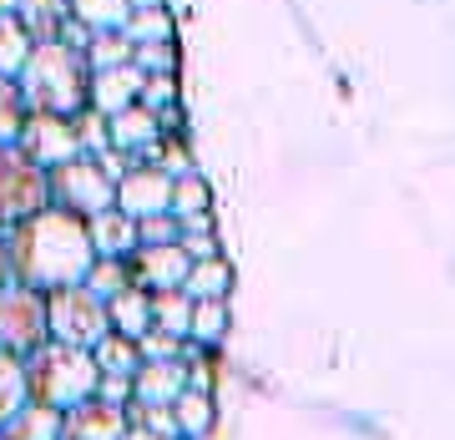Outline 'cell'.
<instances>
[{"instance_id":"1f68e13d","label":"cell","mask_w":455,"mask_h":440,"mask_svg":"<svg viewBox=\"0 0 455 440\" xmlns=\"http://www.w3.org/2000/svg\"><path fill=\"white\" fill-rule=\"evenodd\" d=\"M20 122H26V101H20V86L11 76H0V147L20 137Z\"/></svg>"},{"instance_id":"60d3db41","label":"cell","mask_w":455,"mask_h":440,"mask_svg":"<svg viewBox=\"0 0 455 440\" xmlns=\"http://www.w3.org/2000/svg\"><path fill=\"white\" fill-rule=\"evenodd\" d=\"M122 440H163V436H152V430H137V425H127V430H122Z\"/></svg>"},{"instance_id":"ac0fdd59","label":"cell","mask_w":455,"mask_h":440,"mask_svg":"<svg viewBox=\"0 0 455 440\" xmlns=\"http://www.w3.org/2000/svg\"><path fill=\"white\" fill-rule=\"evenodd\" d=\"M212 415H218V405H212L208 390H182L178 400H172V425H178V440H203L212 430Z\"/></svg>"},{"instance_id":"8992f818","label":"cell","mask_w":455,"mask_h":440,"mask_svg":"<svg viewBox=\"0 0 455 440\" xmlns=\"http://www.w3.org/2000/svg\"><path fill=\"white\" fill-rule=\"evenodd\" d=\"M46 334V293L26 289L16 278L0 284V355L26 359L31 349H41Z\"/></svg>"},{"instance_id":"3957f363","label":"cell","mask_w":455,"mask_h":440,"mask_svg":"<svg viewBox=\"0 0 455 440\" xmlns=\"http://www.w3.org/2000/svg\"><path fill=\"white\" fill-rule=\"evenodd\" d=\"M20 375H26V400L51 410H71L76 400L97 395V364H92V349H76V344H56L46 340L41 349L20 359Z\"/></svg>"},{"instance_id":"74e56055","label":"cell","mask_w":455,"mask_h":440,"mask_svg":"<svg viewBox=\"0 0 455 440\" xmlns=\"http://www.w3.org/2000/svg\"><path fill=\"white\" fill-rule=\"evenodd\" d=\"M152 167H157V172H167V178L197 172V167H193V152H188L182 142H172V147H152Z\"/></svg>"},{"instance_id":"603a6c76","label":"cell","mask_w":455,"mask_h":440,"mask_svg":"<svg viewBox=\"0 0 455 440\" xmlns=\"http://www.w3.org/2000/svg\"><path fill=\"white\" fill-rule=\"evenodd\" d=\"M16 16H20V26H26L31 41H56V31H61V20L71 11H66V0H26Z\"/></svg>"},{"instance_id":"7402d4cb","label":"cell","mask_w":455,"mask_h":440,"mask_svg":"<svg viewBox=\"0 0 455 440\" xmlns=\"http://www.w3.org/2000/svg\"><path fill=\"white\" fill-rule=\"evenodd\" d=\"M92 364H97V375H132L142 359H137V344L122 340V334H101L97 344H92Z\"/></svg>"},{"instance_id":"836d02e7","label":"cell","mask_w":455,"mask_h":440,"mask_svg":"<svg viewBox=\"0 0 455 440\" xmlns=\"http://www.w3.org/2000/svg\"><path fill=\"white\" fill-rule=\"evenodd\" d=\"M71 127H76V142H82L86 157H97V152H107V116L92 112V107H82V112L71 116Z\"/></svg>"},{"instance_id":"f35d334b","label":"cell","mask_w":455,"mask_h":440,"mask_svg":"<svg viewBox=\"0 0 455 440\" xmlns=\"http://www.w3.org/2000/svg\"><path fill=\"white\" fill-rule=\"evenodd\" d=\"M178 248L188 253V263H203V259H218V238L212 233H182Z\"/></svg>"},{"instance_id":"8fae6325","label":"cell","mask_w":455,"mask_h":440,"mask_svg":"<svg viewBox=\"0 0 455 440\" xmlns=\"http://www.w3.org/2000/svg\"><path fill=\"white\" fill-rule=\"evenodd\" d=\"M127 430V405H107L97 395L61 410V440H122Z\"/></svg>"},{"instance_id":"30bf717a","label":"cell","mask_w":455,"mask_h":440,"mask_svg":"<svg viewBox=\"0 0 455 440\" xmlns=\"http://www.w3.org/2000/svg\"><path fill=\"white\" fill-rule=\"evenodd\" d=\"M127 274H132V284H137V289H147V293L182 289V278H188V253H182L178 244H147V248H132Z\"/></svg>"},{"instance_id":"277c9868","label":"cell","mask_w":455,"mask_h":440,"mask_svg":"<svg viewBox=\"0 0 455 440\" xmlns=\"http://www.w3.org/2000/svg\"><path fill=\"white\" fill-rule=\"evenodd\" d=\"M112 188L116 182L101 172L97 157H71V163H56L46 172V197L56 212H71V218H97V212L112 208Z\"/></svg>"},{"instance_id":"ba28073f","label":"cell","mask_w":455,"mask_h":440,"mask_svg":"<svg viewBox=\"0 0 455 440\" xmlns=\"http://www.w3.org/2000/svg\"><path fill=\"white\" fill-rule=\"evenodd\" d=\"M16 147L31 157L36 167H56V163H71V157H82V142H76V127H71V116H41V112H26L20 122V137Z\"/></svg>"},{"instance_id":"7c38bea8","label":"cell","mask_w":455,"mask_h":440,"mask_svg":"<svg viewBox=\"0 0 455 440\" xmlns=\"http://www.w3.org/2000/svg\"><path fill=\"white\" fill-rule=\"evenodd\" d=\"M188 390V364L182 359H142L132 370V400L137 405H172Z\"/></svg>"},{"instance_id":"f546056e","label":"cell","mask_w":455,"mask_h":440,"mask_svg":"<svg viewBox=\"0 0 455 440\" xmlns=\"http://www.w3.org/2000/svg\"><path fill=\"white\" fill-rule=\"evenodd\" d=\"M132 66L142 76H178V41H147L132 46Z\"/></svg>"},{"instance_id":"7bdbcfd3","label":"cell","mask_w":455,"mask_h":440,"mask_svg":"<svg viewBox=\"0 0 455 440\" xmlns=\"http://www.w3.org/2000/svg\"><path fill=\"white\" fill-rule=\"evenodd\" d=\"M132 11H157V5H163V0H127Z\"/></svg>"},{"instance_id":"d4e9b609","label":"cell","mask_w":455,"mask_h":440,"mask_svg":"<svg viewBox=\"0 0 455 440\" xmlns=\"http://www.w3.org/2000/svg\"><path fill=\"white\" fill-rule=\"evenodd\" d=\"M86 71H112V66H132V41L122 31H97L92 46L82 51Z\"/></svg>"},{"instance_id":"8d00e7d4","label":"cell","mask_w":455,"mask_h":440,"mask_svg":"<svg viewBox=\"0 0 455 440\" xmlns=\"http://www.w3.org/2000/svg\"><path fill=\"white\" fill-rule=\"evenodd\" d=\"M137 359H182V340L178 334H163V329H147L137 340Z\"/></svg>"},{"instance_id":"e575fe53","label":"cell","mask_w":455,"mask_h":440,"mask_svg":"<svg viewBox=\"0 0 455 440\" xmlns=\"http://www.w3.org/2000/svg\"><path fill=\"white\" fill-rule=\"evenodd\" d=\"M147 244H178V218L172 212L137 218V248H147Z\"/></svg>"},{"instance_id":"d590c367","label":"cell","mask_w":455,"mask_h":440,"mask_svg":"<svg viewBox=\"0 0 455 440\" xmlns=\"http://www.w3.org/2000/svg\"><path fill=\"white\" fill-rule=\"evenodd\" d=\"M147 112H163V107H178V76H142V97H137Z\"/></svg>"},{"instance_id":"6da1fadb","label":"cell","mask_w":455,"mask_h":440,"mask_svg":"<svg viewBox=\"0 0 455 440\" xmlns=\"http://www.w3.org/2000/svg\"><path fill=\"white\" fill-rule=\"evenodd\" d=\"M92 238H86V223L71 218V212L41 208L31 212L26 223L5 228V268L16 284L36 293L66 289V284H82L86 268H92Z\"/></svg>"},{"instance_id":"d6a6232c","label":"cell","mask_w":455,"mask_h":440,"mask_svg":"<svg viewBox=\"0 0 455 440\" xmlns=\"http://www.w3.org/2000/svg\"><path fill=\"white\" fill-rule=\"evenodd\" d=\"M127 425H137V430H152V436H163V440H178L172 405H137V400H127Z\"/></svg>"},{"instance_id":"7a4b0ae2","label":"cell","mask_w":455,"mask_h":440,"mask_svg":"<svg viewBox=\"0 0 455 440\" xmlns=\"http://www.w3.org/2000/svg\"><path fill=\"white\" fill-rule=\"evenodd\" d=\"M86 61L76 51H66L61 41H36L31 56L20 61L16 86L26 112L41 116H76L86 107Z\"/></svg>"},{"instance_id":"484cf974","label":"cell","mask_w":455,"mask_h":440,"mask_svg":"<svg viewBox=\"0 0 455 440\" xmlns=\"http://www.w3.org/2000/svg\"><path fill=\"white\" fill-rule=\"evenodd\" d=\"M31 36H26V26H20V16H0V76H11L16 82L20 61L31 56Z\"/></svg>"},{"instance_id":"e0dca14e","label":"cell","mask_w":455,"mask_h":440,"mask_svg":"<svg viewBox=\"0 0 455 440\" xmlns=\"http://www.w3.org/2000/svg\"><path fill=\"white\" fill-rule=\"evenodd\" d=\"M0 440H61V410L26 400L11 420L0 425Z\"/></svg>"},{"instance_id":"cb8c5ba5","label":"cell","mask_w":455,"mask_h":440,"mask_svg":"<svg viewBox=\"0 0 455 440\" xmlns=\"http://www.w3.org/2000/svg\"><path fill=\"white\" fill-rule=\"evenodd\" d=\"M228 334V299H197L193 304V319H188V340L193 344H218Z\"/></svg>"},{"instance_id":"44dd1931","label":"cell","mask_w":455,"mask_h":440,"mask_svg":"<svg viewBox=\"0 0 455 440\" xmlns=\"http://www.w3.org/2000/svg\"><path fill=\"white\" fill-rule=\"evenodd\" d=\"M71 20H82L86 31H122L132 16L127 0H66Z\"/></svg>"},{"instance_id":"5bb4252c","label":"cell","mask_w":455,"mask_h":440,"mask_svg":"<svg viewBox=\"0 0 455 440\" xmlns=\"http://www.w3.org/2000/svg\"><path fill=\"white\" fill-rule=\"evenodd\" d=\"M107 147L132 152V157H152V147H157V116L147 112L142 101H132V107L112 112L107 116Z\"/></svg>"},{"instance_id":"ffe728a7","label":"cell","mask_w":455,"mask_h":440,"mask_svg":"<svg viewBox=\"0 0 455 440\" xmlns=\"http://www.w3.org/2000/svg\"><path fill=\"white\" fill-rule=\"evenodd\" d=\"M228 284H233V268L223 259H203V263H188V278H182V293L188 299H228Z\"/></svg>"},{"instance_id":"83f0119b","label":"cell","mask_w":455,"mask_h":440,"mask_svg":"<svg viewBox=\"0 0 455 440\" xmlns=\"http://www.w3.org/2000/svg\"><path fill=\"white\" fill-rule=\"evenodd\" d=\"M122 36H127L132 46H147V41H172V16H167V5H157V11H132L127 26H122Z\"/></svg>"},{"instance_id":"4fadbf2b","label":"cell","mask_w":455,"mask_h":440,"mask_svg":"<svg viewBox=\"0 0 455 440\" xmlns=\"http://www.w3.org/2000/svg\"><path fill=\"white\" fill-rule=\"evenodd\" d=\"M137 97H142V71L137 66H112V71H92L86 76V107L101 116L132 107Z\"/></svg>"},{"instance_id":"ee69618b","label":"cell","mask_w":455,"mask_h":440,"mask_svg":"<svg viewBox=\"0 0 455 440\" xmlns=\"http://www.w3.org/2000/svg\"><path fill=\"white\" fill-rule=\"evenodd\" d=\"M11 278V268H5V233H0V284Z\"/></svg>"},{"instance_id":"2e32d148","label":"cell","mask_w":455,"mask_h":440,"mask_svg":"<svg viewBox=\"0 0 455 440\" xmlns=\"http://www.w3.org/2000/svg\"><path fill=\"white\" fill-rule=\"evenodd\" d=\"M107 324H112V334H122V340H142L147 329H152V304H147V289H137V284H127L122 293H112L107 299Z\"/></svg>"},{"instance_id":"4316f807","label":"cell","mask_w":455,"mask_h":440,"mask_svg":"<svg viewBox=\"0 0 455 440\" xmlns=\"http://www.w3.org/2000/svg\"><path fill=\"white\" fill-rule=\"evenodd\" d=\"M212 193L208 182L197 178V172H182V178H172V193H167V212L172 218H193V212H208Z\"/></svg>"},{"instance_id":"d6986e66","label":"cell","mask_w":455,"mask_h":440,"mask_svg":"<svg viewBox=\"0 0 455 440\" xmlns=\"http://www.w3.org/2000/svg\"><path fill=\"white\" fill-rule=\"evenodd\" d=\"M147 304H152V329L188 340V319H193V299H188V293L163 289V293H147Z\"/></svg>"},{"instance_id":"f1b7e54d","label":"cell","mask_w":455,"mask_h":440,"mask_svg":"<svg viewBox=\"0 0 455 440\" xmlns=\"http://www.w3.org/2000/svg\"><path fill=\"white\" fill-rule=\"evenodd\" d=\"M86 289L97 293L101 304L112 299V293H122L132 284V274H127V259H92V268H86V278H82Z\"/></svg>"},{"instance_id":"5b68a950","label":"cell","mask_w":455,"mask_h":440,"mask_svg":"<svg viewBox=\"0 0 455 440\" xmlns=\"http://www.w3.org/2000/svg\"><path fill=\"white\" fill-rule=\"evenodd\" d=\"M107 304L86 284H66V289L46 293V334L56 344H76V349H92V344L107 334Z\"/></svg>"},{"instance_id":"4dcf8cb0","label":"cell","mask_w":455,"mask_h":440,"mask_svg":"<svg viewBox=\"0 0 455 440\" xmlns=\"http://www.w3.org/2000/svg\"><path fill=\"white\" fill-rule=\"evenodd\" d=\"M26 405V375H20V359L0 355V425L11 420Z\"/></svg>"},{"instance_id":"ab89813d","label":"cell","mask_w":455,"mask_h":440,"mask_svg":"<svg viewBox=\"0 0 455 440\" xmlns=\"http://www.w3.org/2000/svg\"><path fill=\"white\" fill-rule=\"evenodd\" d=\"M97 400H107V405H127L132 400V375H101L97 380Z\"/></svg>"},{"instance_id":"52a82bcc","label":"cell","mask_w":455,"mask_h":440,"mask_svg":"<svg viewBox=\"0 0 455 440\" xmlns=\"http://www.w3.org/2000/svg\"><path fill=\"white\" fill-rule=\"evenodd\" d=\"M51 208L46 197V167H36L16 142L0 147V233L26 223L31 212Z\"/></svg>"},{"instance_id":"b9f144b4","label":"cell","mask_w":455,"mask_h":440,"mask_svg":"<svg viewBox=\"0 0 455 440\" xmlns=\"http://www.w3.org/2000/svg\"><path fill=\"white\" fill-rule=\"evenodd\" d=\"M20 5H26V0H0V16H16Z\"/></svg>"},{"instance_id":"9c48e42d","label":"cell","mask_w":455,"mask_h":440,"mask_svg":"<svg viewBox=\"0 0 455 440\" xmlns=\"http://www.w3.org/2000/svg\"><path fill=\"white\" fill-rule=\"evenodd\" d=\"M167 193H172V178L167 172H157L152 163L132 167V172H122L112 188V208L127 212L132 223L137 218H152V212H167Z\"/></svg>"},{"instance_id":"9a60e30c","label":"cell","mask_w":455,"mask_h":440,"mask_svg":"<svg viewBox=\"0 0 455 440\" xmlns=\"http://www.w3.org/2000/svg\"><path fill=\"white\" fill-rule=\"evenodd\" d=\"M86 238H92V253L97 259H132V248H137V223H132L127 212H97V218H86Z\"/></svg>"}]
</instances>
